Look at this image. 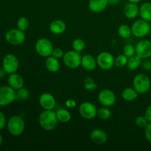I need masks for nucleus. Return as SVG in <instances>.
Instances as JSON below:
<instances>
[{
  "mask_svg": "<svg viewBox=\"0 0 151 151\" xmlns=\"http://www.w3.org/2000/svg\"><path fill=\"white\" fill-rule=\"evenodd\" d=\"M109 4V0H89L88 5L91 11L98 13L104 11Z\"/></svg>",
  "mask_w": 151,
  "mask_h": 151,
  "instance_id": "obj_17",
  "label": "nucleus"
},
{
  "mask_svg": "<svg viewBox=\"0 0 151 151\" xmlns=\"http://www.w3.org/2000/svg\"><path fill=\"white\" fill-rule=\"evenodd\" d=\"M79 114L83 119L91 120L97 116V109L91 102H83L79 106Z\"/></svg>",
  "mask_w": 151,
  "mask_h": 151,
  "instance_id": "obj_10",
  "label": "nucleus"
},
{
  "mask_svg": "<svg viewBox=\"0 0 151 151\" xmlns=\"http://www.w3.org/2000/svg\"><path fill=\"white\" fill-rule=\"evenodd\" d=\"M8 85L15 90H18L22 88L24 84V81L20 75L16 73L10 74L7 78Z\"/></svg>",
  "mask_w": 151,
  "mask_h": 151,
  "instance_id": "obj_20",
  "label": "nucleus"
},
{
  "mask_svg": "<svg viewBox=\"0 0 151 151\" xmlns=\"http://www.w3.org/2000/svg\"><path fill=\"white\" fill-rule=\"evenodd\" d=\"M123 54L126 55L128 58H131L132 56L136 55V49L135 47H134L131 44H126L125 47H123Z\"/></svg>",
  "mask_w": 151,
  "mask_h": 151,
  "instance_id": "obj_33",
  "label": "nucleus"
},
{
  "mask_svg": "<svg viewBox=\"0 0 151 151\" xmlns=\"http://www.w3.org/2000/svg\"><path fill=\"white\" fill-rule=\"evenodd\" d=\"M136 55L142 59L151 57V41L147 39L140 40L135 46Z\"/></svg>",
  "mask_w": 151,
  "mask_h": 151,
  "instance_id": "obj_12",
  "label": "nucleus"
},
{
  "mask_svg": "<svg viewBox=\"0 0 151 151\" xmlns=\"http://www.w3.org/2000/svg\"><path fill=\"white\" fill-rule=\"evenodd\" d=\"M145 116L149 122H151V105L147 106V108L146 109L145 111Z\"/></svg>",
  "mask_w": 151,
  "mask_h": 151,
  "instance_id": "obj_40",
  "label": "nucleus"
},
{
  "mask_svg": "<svg viewBox=\"0 0 151 151\" xmlns=\"http://www.w3.org/2000/svg\"><path fill=\"white\" fill-rule=\"evenodd\" d=\"M132 35L136 38H144L150 33L151 30L150 24L144 19H138L133 23L131 26Z\"/></svg>",
  "mask_w": 151,
  "mask_h": 151,
  "instance_id": "obj_4",
  "label": "nucleus"
},
{
  "mask_svg": "<svg viewBox=\"0 0 151 151\" xmlns=\"http://www.w3.org/2000/svg\"><path fill=\"white\" fill-rule=\"evenodd\" d=\"M145 61L142 63L143 69H145L146 71H151V60H147V59H145Z\"/></svg>",
  "mask_w": 151,
  "mask_h": 151,
  "instance_id": "obj_39",
  "label": "nucleus"
},
{
  "mask_svg": "<svg viewBox=\"0 0 151 151\" xmlns=\"http://www.w3.org/2000/svg\"><path fill=\"white\" fill-rule=\"evenodd\" d=\"M97 116L98 118H100V119L106 120V119H109L111 116V111L109 109V107H105V106H103V107L97 109Z\"/></svg>",
  "mask_w": 151,
  "mask_h": 151,
  "instance_id": "obj_27",
  "label": "nucleus"
},
{
  "mask_svg": "<svg viewBox=\"0 0 151 151\" xmlns=\"http://www.w3.org/2000/svg\"><path fill=\"white\" fill-rule=\"evenodd\" d=\"M19 66L17 57L13 54H7L4 57L2 60V67L7 74L16 73Z\"/></svg>",
  "mask_w": 151,
  "mask_h": 151,
  "instance_id": "obj_11",
  "label": "nucleus"
},
{
  "mask_svg": "<svg viewBox=\"0 0 151 151\" xmlns=\"http://www.w3.org/2000/svg\"><path fill=\"white\" fill-rule=\"evenodd\" d=\"M139 93L135 90V88L133 87H128L125 88L122 91V97L124 100L128 102H131L135 100L138 97Z\"/></svg>",
  "mask_w": 151,
  "mask_h": 151,
  "instance_id": "obj_23",
  "label": "nucleus"
},
{
  "mask_svg": "<svg viewBox=\"0 0 151 151\" xmlns=\"http://www.w3.org/2000/svg\"><path fill=\"white\" fill-rule=\"evenodd\" d=\"M145 137L147 141L151 143V122H149L145 128Z\"/></svg>",
  "mask_w": 151,
  "mask_h": 151,
  "instance_id": "obj_36",
  "label": "nucleus"
},
{
  "mask_svg": "<svg viewBox=\"0 0 151 151\" xmlns=\"http://www.w3.org/2000/svg\"><path fill=\"white\" fill-rule=\"evenodd\" d=\"M90 138L94 144L97 145H102L107 142L108 135L106 131L97 128L91 131L90 134Z\"/></svg>",
  "mask_w": 151,
  "mask_h": 151,
  "instance_id": "obj_15",
  "label": "nucleus"
},
{
  "mask_svg": "<svg viewBox=\"0 0 151 151\" xmlns=\"http://www.w3.org/2000/svg\"><path fill=\"white\" fill-rule=\"evenodd\" d=\"M151 86L150 79L147 75L144 73L137 74L133 80V87L139 94L147 93Z\"/></svg>",
  "mask_w": 151,
  "mask_h": 151,
  "instance_id": "obj_3",
  "label": "nucleus"
},
{
  "mask_svg": "<svg viewBox=\"0 0 151 151\" xmlns=\"http://www.w3.org/2000/svg\"><path fill=\"white\" fill-rule=\"evenodd\" d=\"M29 97V92L27 88H19L16 91V100H26Z\"/></svg>",
  "mask_w": 151,
  "mask_h": 151,
  "instance_id": "obj_31",
  "label": "nucleus"
},
{
  "mask_svg": "<svg viewBox=\"0 0 151 151\" xmlns=\"http://www.w3.org/2000/svg\"><path fill=\"white\" fill-rule=\"evenodd\" d=\"M139 16L144 20L151 22V3L145 2L139 7Z\"/></svg>",
  "mask_w": 151,
  "mask_h": 151,
  "instance_id": "obj_22",
  "label": "nucleus"
},
{
  "mask_svg": "<svg viewBox=\"0 0 151 151\" xmlns=\"http://www.w3.org/2000/svg\"><path fill=\"white\" fill-rule=\"evenodd\" d=\"M38 102L44 110H53L55 107L56 100L54 96L49 92H44L41 94Z\"/></svg>",
  "mask_w": 151,
  "mask_h": 151,
  "instance_id": "obj_14",
  "label": "nucleus"
},
{
  "mask_svg": "<svg viewBox=\"0 0 151 151\" xmlns=\"http://www.w3.org/2000/svg\"><path fill=\"white\" fill-rule=\"evenodd\" d=\"M123 12L127 19H134L139 15V7L136 3L129 2L125 6Z\"/></svg>",
  "mask_w": 151,
  "mask_h": 151,
  "instance_id": "obj_18",
  "label": "nucleus"
},
{
  "mask_svg": "<svg viewBox=\"0 0 151 151\" xmlns=\"http://www.w3.org/2000/svg\"><path fill=\"white\" fill-rule=\"evenodd\" d=\"M35 49L38 55L43 58H47L52 55L54 47L52 43L48 38H41L35 43Z\"/></svg>",
  "mask_w": 151,
  "mask_h": 151,
  "instance_id": "obj_5",
  "label": "nucleus"
},
{
  "mask_svg": "<svg viewBox=\"0 0 151 151\" xmlns=\"http://www.w3.org/2000/svg\"><path fill=\"white\" fill-rule=\"evenodd\" d=\"M77 103L75 100H72V99H68L65 102V106L68 109H74L75 107H76Z\"/></svg>",
  "mask_w": 151,
  "mask_h": 151,
  "instance_id": "obj_37",
  "label": "nucleus"
},
{
  "mask_svg": "<svg viewBox=\"0 0 151 151\" xmlns=\"http://www.w3.org/2000/svg\"><path fill=\"white\" fill-rule=\"evenodd\" d=\"M50 31L54 35H61L66 31V25L63 20L56 19L50 23Z\"/></svg>",
  "mask_w": 151,
  "mask_h": 151,
  "instance_id": "obj_19",
  "label": "nucleus"
},
{
  "mask_svg": "<svg viewBox=\"0 0 151 151\" xmlns=\"http://www.w3.org/2000/svg\"><path fill=\"white\" fill-rule=\"evenodd\" d=\"M16 100V91L10 86L0 87V106L11 104Z\"/></svg>",
  "mask_w": 151,
  "mask_h": 151,
  "instance_id": "obj_7",
  "label": "nucleus"
},
{
  "mask_svg": "<svg viewBox=\"0 0 151 151\" xmlns=\"http://www.w3.org/2000/svg\"><path fill=\"white\" fill-rule=\"evenodd\" d=\"M56 116H57L58 122L61 123H67L71 120V118H72L70 111L65 109H58L56 111Z\"/></svg>",
  "mask_w": 151,
  "mask_h": 151,
  "instance_id": "obj_24",
  "label": "nucleus"
},
{
  "mask_svg": "<svg viewBox=\"0 0 151 151\" xmlns=\"http://www.w3.org/2000/svg\"><path fill=\"white\" fill-rule=\"evenodd\" d=\"M2 142H3V138H2V136L1 135V134H0V146L1 145V144H2Z\"/></svg>",
  "mask_w": 151,
  "mask_h": 151,
  "instance_id": "obj_44",
  "label": "nucleus"
},
{
  "mask_svg": "<svg viewBox=\"0 0 151 151\" xmlns=\"http://www.w3.org/2000/svg\"><path fill=\"white\" fill-rule=\"evenodd\" d=\"M26 39L24 32L19 29H11L5 34V40L13 46H19L23 44Z\"/></svg>",
  "mask_w": 151,
  "mask_h": 151,
  "instance_id": "obj_9",
  "label": "nucleus"
},
{
  "mask_svg": "<svg viewBox=\"0 0 151 151\" xmlns=\"http://www.w3.org/2000/svg\"><path fill=\"white\" fill-rule=\"evenodd\" d=\"M142 59L140 58L138 55H135L132 56L131 58H128V63H127V68H128L129 70L134 71L136 69H138L142 64Z\"/></svg>",
  "mask_w": 151,
  "mask_h": 151,
  "instance_id": "obj_25",
  "label": "nucleus"
},
{
  "mask_svg": "<svg viewBox=\"0 0 151 151\" xmlns=\"http://www.w3.org/2000/svg\"><path fill=\"white\" fill-rule=\"evenodd\" d=\"M98 100L100 104L105 107H111L116 103V95L113 91L108 88L101 90L98 94Z\"/></svg>",
  "mask_w": 151,
  "mask_h": 151,
  "instance_id": "obj_13",
  "label": "nucleus"
},
{
  "mask_svg": "<svg viewBox=\"0 0 151 151\" xmlns=\"http://www.w3.org/2000/svg\"><path fill=\"white\" fill-rule=\"evenodd\" d=\"M7 121H6V117L4 114L0 111V131L2 130L5 127Z\"/></svg>",
  "mask_w": 151,
  "mask_h": 151,
  "instance_id": "obj_38",
  "label": "nucleus"
},
{
  "mask_svg": "<svg viewBox=\"0 0 151 151\" xmlns=\"http://www.w3.org/2000/svg\"><path fill=\"white\" fill-rule=\"evenodd\" d=\"M120 0H109V4H111V5H116L119 3Z\"/></svg>",
  "mask_w": 151,
  "mask_h": 151,
  "instance_id": "obj_41",
  "label": "nucleus"
},
{
  "mask_svg": "<svg viewBox=\"0 0 151 151\" xmlns=\"http://www.w3.org/2000/svg\"><path fill=\"white\" fill-rule=\"evenodd\" d=\"M63 55H64V52L62 49L60 48H54L52 50V56L58 59L63 58Z\"/></svg>",
  "mask_w": 151,
  "mask_h": 151,
  "instance_id": "obj_35",
  "label": "nucleus"
},
{
  "mask_svg": "<svg viewBox=\"0 0 151 151\" xmlns=\"http://www.w3.org/2000/svg\"><path fill=\"white\" fill-rule=\"evenodd\" d=\"M38 122L42 129L47 131H52L57 127L58 120L56 116V111L53 110H44L40 113Z\"/></svg>",
  "mask_w": 151,
  "mask_h": 151,
  "instance_id": "obj_1",
  "label": "nucleus"
},
{
  "mask_svg": "<svg viewBox=\"0 0 151 151\" xmlns=\"http://www.w3.org/2000/svg\"><path fill=\"white\" fill-rule=\"evenodd\" d=\"M72 49L78 52H82L86 47V44L84 41L81 38H75L72 41Z\"/></svg>",
  "mask_w": 151,
  "mask_h": 151,
  "instance_id": "obj_28",
  "label": "nucleus"
},
{
  "mask_svg": "<svg viewBox=\"0 0 151 151\" xmlns=\"http://www.w3.org/2000/svg\"><path fill=\"white\" fill-rule=\"evenodd\" d=\"M118 34L123 39H128L132 35L131 27L128 24H122L118 27Z\"/></svg>",
  "mask_w": 151,
  "mask_h": 151,
  "instance_id": "obj_26",
  "label": "nucleus"
},
{
  "mask_svg": "<svg viewBox=\"0 0 151 151\" xmlns=\"http://www.w3.org/2000/svg\"><path fill=\"white\" fill-rule=\"evenodd\" d=\"M81 59L82 56L81 53L75 50H69L64 53L63 61L66 67L71 69H75L81 65Z\"/></svg>",
  "mask_w": 151,
  "mask_h": 151,
  "instance_id": "obj_6",
  "label": "nucleus"
},
{
  "mask_svg": "<svg viewBox=\"0 0 151 151\" xmlns=\"http://www.w3.org/2000/svg\"><path fill=\"white\" fill-rule=\"evenodd\" d=\"M81 66H82V67L88 72L94 71L97 66V59L94 58V56L90 54L84 55L82 56Z\"/></svg>",
  "mask_w": 151,
  "mask_h": 151,
  "instance_id": "obj_16",
  "label": "nucleus"
},
{
  "mask_svg": "<svg viewBox=\"0 0 151 151\" xmlns=\"http://www.w3.org/2000/svg\"><path fill=\"white\" fill-rule=\"evenodd\" d=\"M7 130L13 137H19L22 135L25 129V122L21 116L15 115L7 122Z\"/></svg>",
  "mask_w": 151,
  "mask_h": 151,
  "instance_id": "obj_2",
  "label": "nucleus"
},
{
  "mask_svg": "<svg viewBox=\"0 0 151 151\" xmlns=\"http://www.w3.org/2000/svg\"><path fill=\"white\" fill-rule=\"evenodd\" d=\"M128 2H131V3H136V4H137V3L140 2V1H142V0H128Z\"/></svg>",
  "mask_w": 151,
  "mask_h": 151,
  "instance_id": "obj_43",
  "label": "nucleus"
},
{
  "mask_svg": "<svg viewBox=\"0 0 151 151\" xmlns=\"http://www.w3.org/2000/svg\"><path fill=\"white\" fill-rule=\"evenodd\" d=\"M135 123L137 127H139V128H144L145 129V127L147 125V124L149 123V122L144 115V116H137L135 119Z\"/></svg>",
  "mask_w": 151,
  "mask_h": 151,
  "instance_id": "obj_34",
  "label": "nucleus"
},
{
  "mask_svg": "<svg viewBox=\"0 0 151 151\" xmlns=\"http://www.w3.org/2000/svg\"><path fill=\"white\" fill-rule=\"evenodd\" d=\"M97 87V84L94 82V81L91 78H87L84 81V88L87 91H92L95 90Z\"/></svg>",
  "mask_w": 151,
  "mask_h": 151,
  "instance_id": "obj_32",
  "label": "nucleus"
},
{
  "mask_svg": "<svg viewBox=\"0 0 151 151\" xmlns=\"http://www.w3.org/2000/svg\"><path fill=\"white\" fill-rule=\"evenodd\" d=\"M96 59L97 66L103 70H110L114 66L115 58L109 52H101Z\"/></svg>",
  "mask_w": 151,
  "mask_h": 151,
  "instance_id": "obj_8",
  "label": "nucleus"
},
{
  "mask_svg": "<svg viewBox=\"0 0 151 151\" xmlns=\"http://www.w3.org/2000/svg\"><path fill=\"white\" fill-rule=\"evenodd\" d=\"M6 74H7V72H5V70L4 69H0V78H2L4 77H5Z\"/></svg>",
  "mask_w": 151,
  "mask_h": 151,
  "instance_id": "obj_42",
  "label": "nucleus"
},
{
  "mask_svg": "<svg viewBox=\"0 0 151 151\" xmlns=\"http://www.w3.org/2000/svg\"><path fill=\"white\" fill-rule=\"evenodd\" d=\"M45 66L47 70L52 73H55L60 69V62L58 59L53 56H49L45 61Z\"/></svg>",
  "mask_w": 151,
  "mask_h": 151,
  "instance_id": "obj_21",
  "label": "nucleus"
},
{
  "mask_svg": "<svg viewBox=\"0 0 151 151\" xmlns=\"http://www.w3.org/2000/svg\"><path fill=\"white\" fill-rule=\"evenodd\" d=\"M128 58L122 53V54L119 55L116 58H115L114 60V66L117 68H122L125 66L128 63Z\"/></svg>",
  "mask_w": 151,
  "mask_h": 151,
  "instance_id": "obj_29",
  "label": "nucleus"
},
{
  "mask_svg": "<svg viewBox=\"0 0 151 151\" xmlns=\"http://www.w3.org/2000/svg\"><path fill=\"white\" fill-rule=\"evenodd\" d=\"M29 27V19L26 17H21L17 21V27L18 29H21L23 32L27 30Z\"/></svg>",
  "mask_w": 151,
  "mask_h": 151,
  "instance_id": "obj_30",
  "label": "nucleus"
}]
</instances>
